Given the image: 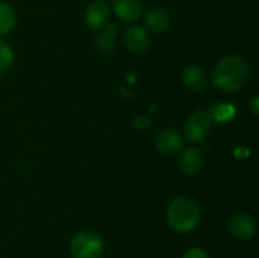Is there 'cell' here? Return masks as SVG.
Instances as JSON below:
<instances>
[{"label": "cell", "instance_id": "8fae6325", "mask_svg": "<svg viewBox=\"0 0 259 258\" xmlns=\"http://www.w3.org/2000/svg\"><path fill=\"white\" fill-rule=\"evenodd\" d=\"M144 23L151 32L164 33L171 27V17L166 10L161 8H153L146 14Z\"/></svg>", "mask_w": 259, "mask_h": 258}, {"label": "cell", "instance_id": "8992f818", "mask_svg": "<svg viewBox=\"0 0 259 258\" xmlns=\"http://www.w3.org/2000/svg\"><path fill=\"white\" fill-rule=\"evenodd\" d=\"M109 18H110V9L104 0H95L90 3L83 15L86 25L93 30H101L104 27H106Z\"/></svg>", "mask_w": 259, "mask_h": 258}, {"label": "cell", "instance_id": "7c38bea8", "mask_svg": "<svg viewBox=\"0 0 259 258\" xmlns=\"http://www.w3.org/2000/svg\"><path fill=\"white\" fill-rule=\"evenodd\" d=\"M119 27L115 23H108L106 27L100 30L96 37V48L104 55H110L115 50L116 35H118Z\"/></svg>", "mask_w": 259, "mask_h": 258}, {"label": "cell", "instance_id": "ac0fdd59", "mask_svg": "<svg viewBox=\"0 0 259 258\" xmlns=\"http://www.w3.org/2000/svg\"><path fill=\"white\" fill-rule=\"evenodd\" d=\"M133 125L136 126V128L144 129L148 125H151V121L148 120V118H136L133 120Z\"/></svg>", "mask_w": 259, "mask_h": 258}, {"label": "cell", "instance_id": "30bf717a", "mask_svg": "<svg viewBox=\"0 0 259 258\" xmlns=\"http://www.w3.org/2000/svg\"><path fill=\"white\" fill-rule=\"evenodd\" d=\"M115 14L128 23L136 22L142 15V4L139 0H113Z\"/></svg>", "mask_w": 259, "mask_h": 258}, {"label": "cell", "instance_id": "5bb4252c", "mask_svg": "<svg viewBox=\"0 0 259 258\" xmlns=\"http://www.w3.org/2000/svg\"><path fill=\"white\" fill-rule=\"evenodd\" d=\"M235 106L228 103H215L210 106V116L212 120L219 121V123H225L234 118Z\"/></svg>", "mask_w": 259, "mask_h": 258}, {"label": "cell", "instance_id": "9a60e30c", "mask_svg": "<svg viewBox=\"0 0 259 258\" xmlns=\"http://www.w3.org/2000/svg\"><path fill=\"white\" fill-rule=\"evenodd\" d=\"M15 14L8 3L0 2V34H7L14 28Z\"/></svg>", "mask_w": 259, "mask_h": 258}, {"label": "cell", "instance_id": "3957f363", "mask_svg": "<svg viewBox=\"0 0 259 258\" xmlns=\"http://www.w3.org/2000/svg\"><path fill=\"white\" fill-rule=\"evenodd\" d=\"M70 250L73 258H100L104 243L96 233L81 232L71 240Z\"/></svg>", "mask_w": 259, "mask_h": 258}, {"label": "cell", "instance_id": "e0dca14e", "mask_svg": "<svg viewBox=\"0 0 259 258\" xmlns=\"http://www.w3.org/2000/svg\"><path fill=\"white\" fill-rule=\"evenodd\" d=\"M182 258H209V255L200 248H192L187 250Z\"/></svg>", "mask_w": 259, "mask_h": 258}, {"label": "cell", "instance_id": "4fadbf2b", "mask_svg": "<svg viewBox=\"0 0 259 258\" xmlns=\"http://www.w3.org/2000/svg\"><path fill=\"white\" fill-rule=\"evenodd\" d=\"M182 81L194 91H204L207 88V76L199 66H187L182 72Z\"/></svg>", "mask_w": 259, "mask_h": 258}, {"label": "cell", "instance_id": "52a82bcc", "mask_svg": "<svg viewBox=\"0 0 259 258\" xmlns=\"http://www.w3.org/2000/svg\"><path fill=\"white\" fill-rule=\"evenodd\" d=\"M184 146L182 136L174 128H166L156 137V147L161 153L175 154Z\"/></svg>", "mask_w": 259, "mask_h": 258}, {"label": "cell", "instance_id": "6da1fadb", "mask_svg": "<svg viewBox=\"0 0 259 258\" xmlns=\"http://www.w3.org/2000/svg\"><path fill=\"white\" fill-rule=\"evenodd\" d=\"M249 65L239 56H227L218 62L212 71V83L224 91H238L247 83Z\"/></svg>", "mask_w": 259, "mask_h": 258}, {"label": "cell", "instance_id": "7a4b0ae2", "mask_svg": "<svg viewBox=\"0 0 259 258\" xmlns=\"http://www.w3.org/2000/svg\"><path fill=\"white\" fill-rule=\"evenodd\" d=\"M200 222V209L189 197H177L167 209V223L177 233L191 232Z\"/></svg>", "mask_w": 259, "mask_h": 258}, {"label": "cell", "instance_id": "d6986e66", "mask_svg": "<svg viewBox=\"0 0 259 258\" xmlns=\"http://www.w3.org/2000/svg\"><path fill=\"white\" fill-rule=\"evenodd\" d=\"M250 110L259 116V96H254L250 101Z\"/></svg>", "mask_w": 259, "mask_h": 258}, {"label": "cell", "instance_id": "2e32d148", "mask_svg": "<svg viewBox=\"0 0 259 258\" xmlns=\"http://www.w3.org/2000/svg\"><path fill=\"white\" fill-rule=\"evenodd\" d=\"M14 61V53H13L12 47L0 39V75L8 71Z\"/></svg>", "mask_w": 259, "mask_h": 258}, {"label": "cell", "instance_id": "9c48e42d", "mask_svg": "<svg viewBox=\"0 0 259 258\" xmlns=\"http://www.w3.org/2000/svg\"><path fill=\"white\" fill-rule=\"evenodd\" d=\"M202 162H204L202 153L195 147H189L180 153L179 167L185 175L191 176L197 174L201 169Z\"/></svg>", "mask_w": 259, "mask_h": 258}, {"label": "cell", "instance_id": "ba28073f", "mask_svg": "<svg viewBox=\"0 0 259 258\" xmlns=\"http://www.w3.org/2000/svg\"><path fill=\"white\" fill-rule=\"evenodd\" d=\"M124 40L125 45L132 52L142 53L147 51L149 47V34L147 32L146 28L141 27V25H131L126 28L125 33H124Z\"/></svg>", "mask_w": 259, "mask_h": 258}, {"label": "cell", "instance_id": "277c9868", "mask_svg": "<svg viewBox=\"0 0 259 258\" xmlns=\"http://www.w3.org/2000/svg\"><path fill=\"white\" fill-rule=\"evenodd\" d=\"M212 119L207 111L197 110L187 118L185 123V136L191 142H201L210 134Z\"/></svg>", "mask_w": 259, "mask_h": 258}, {"label": "cell", "instance_id": "5b68a950", "mask_svg": "<svg viewBox=\"0 0 259 258\" xmlns=\"http://www.w3.org/2000/svg\"><path fill=\"white\" fill-rule=\"evenodd\" d=\"M228 229L238 239H250L257 233L258 223L250 214H237L230 218Z\"/></svg>", "mask_w": 259, "mask_h": 258}]
</instances>
